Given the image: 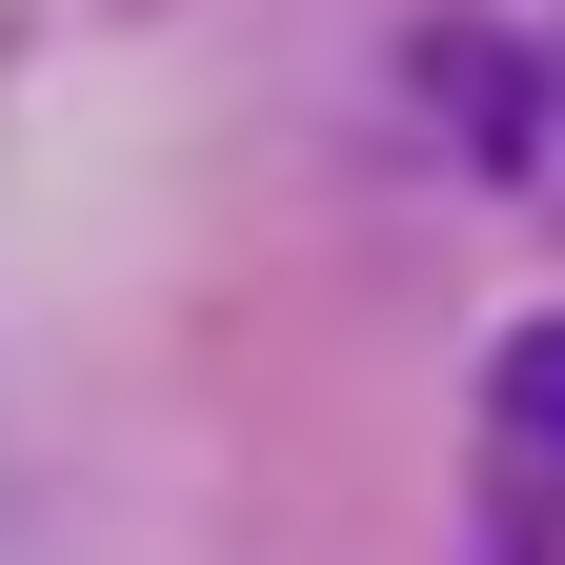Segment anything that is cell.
<instances>
[{
	"instance_id": "obj_1",
	"label": "cell",
	"mask_w": 565,
	"mask_h": 565,
	"mask_svg": "<svg viewBox=\"0 0 565 565\" xmlns=\"http://www.w3.org/2000/svg\"><path fill=\"white\" fill-rule=\"evenodd\" d=\"M484 404H505V445H525V465H565V323H525L505 364H484Z\"/></svg>"
}]
</instances>
